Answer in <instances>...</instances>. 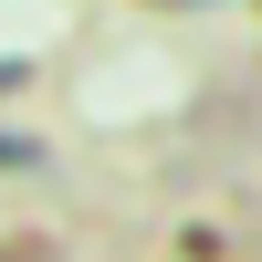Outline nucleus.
I'll use <instances>...</instances> for the list:
<instances>
[{"mask_svg":"<svg viewBox=\"0 0 262 262\" xmlns=\"http://www.w3.org/2000/svg\"><path fill=\"white\" fill-rule=\"evenodd\" d=\"M21 74H32V63H0V95H11V84H21Z\"/></svg>","mask_w":262,"mask_h":262,"instance_id":"obj_1","label":"nucleus"},{"mask_svg":"<svg viewBox=\"0 0 262 262\" xmlns=\"http://www.w3.org/2000/svg\"><path fill=\"white\" fill-rule=\"evenodd\" d=\"M168 11H200V0H168Z\"/></svg>","mask_w":262,"mask_h":262,"instance_id":"obj_2","label":"nucleus"}]
</instances>
